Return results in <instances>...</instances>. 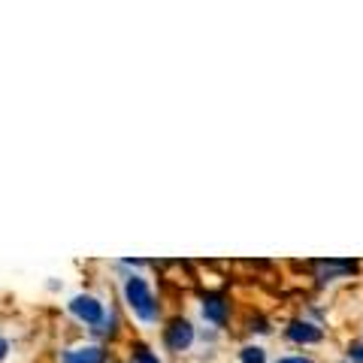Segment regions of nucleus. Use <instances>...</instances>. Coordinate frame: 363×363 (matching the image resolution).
<instances>
[{
    "instance_id": "nucleus-1",
    "label": "nucleus",
    "mask_w": 363,
    "mask_h": 363,
    "mask_svg": "<svg viewBox=\"0 0 363 363\" xmlns=\"http://www.w3.org/2000/svg\"><path fill=\"white\" fill-rule=\"evenodd\" d=\"M124 297H128V306L143 318V321H155L157 318V303L152 297V288L145 285V279L130 276L124 281Z\"/></svg>"
},
{
    "instance_id": "nucleus-2",
    "label": "nucleus",
    "mask_w": 363,
    "mask_h": 363,
    "mask_svg": "<svg viewBox=\"0 0 363 363\" xmlns=\"http://www.w3.org/2000/svg\"><path fill=\"white\" fill-rule=\"evenodd\" d=\"M70 312L79 318V321L91 324L94 330L106 321V315H104V303H100L97 297H88V294H79V297H73V300H70Z\"/></svg>"
},
{
    "instance_id": "nucleus-3",
    "label": "nucleus",
    "mask_w": 363,
    "mask_h": 363,
    "mask_svg": "<svg viewBox=\"0 0 363 363\" xmlns=\"http://www.w3.org/2000/svg\"><path fill=\"white\" fill-rule=\"evenodd\" d=\"M191 342H194V327L185 318H173L167 327H164V345L169 351H185Z\"/></svg>"
},
{
    "instance_id": "nucleus-4",
    "label": "nucleus",
    "mask_w": 363,
    "mask_h": 363,
    "mask_svg": "<svg viewBox=\"0 0 363 363\" xmlns=\"http://www.w3.org/2000/svg\"><path fill=\"white\" fill-rule=\"evenodd\" d=\"M288 339L297 345H315L324 339V330L321 327H315L312 321H291L288 324Z\"/></svg>"
},
{
    "instance_id": "nucleus-5",
    "label": "nucleus",
    "mask_w": 363,
    "mask_h": 363,
    "mask_svg": "<svg viewBox=\"0 0 363 363\" xmlns=\"http://www.w3.org/2000/svg\"><path fill=\"white\" fill-rule=\"evenodd\" d=\"M203 318L212 321L215 327H224L227 324V300L218 297V294H206V297H203Z\"/></svg>"
},
{
    "instance_id": "nucleus-6",
    "label": "nucleus",
    "mask_w": 363,
    "mask_h": 363,
    "mask_svg": "<svg viewBox=\"0 0 363 363\" xmlns=\"http://www.w3.org/2000/svg\"><path fill=\"white\" fill-rule=\"evenodd\" d=\"M61 363H106V351L100 348V345L73 348V351H64Z\"/></svg>"
},
{
    "instance_id": "nucleus-7",
    "label": "nucleus",
    "mask_w": 363,
    "mask_h": 363,
    "mask_svg": "<svg viewBox=\"0 0 363 363\" xmlns=\"http://www.w3.org/2000/svg\"><path fill=\"white\" fill-rule=\"evenodd\" d=\"M321 272H327V276H345V272H354L357 264L354 260H318L315 264Z\"/></svg>"
},
{
    "instance_id": "nucleus-8",
    "label": "nucleus",
    "mask_w": 363,
    "mask_h": 363,
    "mask_svg": "<svg viewBox=\"0 0 363 363\" xmlns=\"http://www.w3.org/2000/svg\"><path fill=\"white\" fill-rule=\"evenodd\" d=\"M130 354H133V363H161L155 351L149 345H143V342H133L130 345Z\"/></svg>"
},
{
    "instance_id": "nucleus-9",
    "label": "nucleus",
    "mask_w": 363,
    "mask_h": 363,
    "mask_svg": "<svg viewBox=\"0 0 363 363\" xmlns=\"http://www.w3.org/2000/svg\"><path fill=\"white\" fill-rule=\"evenodd\" d=\"M240 357H242V363H267V351L257 345H248L240 351Z\"/></svg>"
},
{
    "instance_id": "nucleus-10",
    "label": "nucleus",
    "mask_w": 363,
    "mask_h": 363,
    "mask_svg": "<svg viewBox=\"0 0 363 363\" xmlns=\"http://www.w3.org/2000/svg\"><path fill=\"white\" fill-rule=\"evenodd\" d=\"M348 357L354 360V363H363V342H354L348 348Z\"/></svg>"
},
{
    "instance_id": "nucleus-11",
    "label": "nucleus",
    "mask_w": 363,
    "mask_h": 363,
    "mask_svg": "<svg viewBox=\"0 0 363 363\" xmlns=\"http://www.w3.org/2000/svg\"><path fill=\"white\" fill-rule=\"evenodd\" d=\"M279 363H312L309 357H285V360H279Z\"/></svg>"
},
{
    "instance_id": "nucleus-12",
    "label": "nucleus",
    "mask_w": 363,
    "mask_h": 363,
    "mask_svg": "<svg viewBox=\"0 0 363 363\" xmlns=\"http://www.w3.org/2000/svg\"><path fill=\"white\" fill-rule=\"evenodd\" d=\"M6 351H9V342H6V339H0V360L6 357Z\"/></svg>"
}]
</instances>
